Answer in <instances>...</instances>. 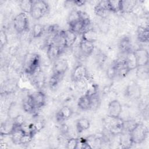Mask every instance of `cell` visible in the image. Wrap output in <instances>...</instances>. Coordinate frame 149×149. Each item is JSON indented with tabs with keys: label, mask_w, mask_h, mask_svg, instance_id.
<instances>
[{
	"label": "cell",
	"mask_w": 149,
	"mask_h": 149,
	"mask_svg": "<svg viewBox=\"0 0 149 149\" xmlns=\"http://www.w3.org/2000/svg\"><path fill=\"white\" fill-rule=\"evenodd\" d=\"M40 62V56L38 54H27L25 56L23 61V69L24 72L30 75L34 74L39 71Z\"/></svg>",
	"instance_id": "obj_1"
},
{
	"label": "cell",
	"mask_w": 149,
	"mask_h": 149,
	"mask_svg": "<svg viewBox=\"0 0 149 149\" xmlns=\"http://www.w3.org/2000/svg\"><path fill=\"white\" fill-rule=\"evenodd\" d=\"M133 144H140L143 143L148 137V130L146 126L141 123L137 122L129 132Z\"/></svg>",
	"instance_id": "obj_2"
},
{
	"label": "cell",
	"mask_w": 149,
	"mask_h": 149,
	"mask_svg": "<svg viewBox=\"0 0 149 149\" xmlns=\"http://www.w3.org/2000/svg\"><path fill=\"white\" fill-rule=\"evenodd\" d=\"M107 129L113 136H118L124 132V120L120 118L108 116L105 120Z\"/></svg>",
	"instance_id": "obj_3"
},
{
	"label": "cell",
	"mask_w": 149,
	"mask_h": 149,
	"mask_svg": "<svg viewBox=\"0 0 149 149\" xmlns=\"http://www.w3.org/2000/svg\"><path fill=\"white\" fill-rule=\"evenodd\" d=\"M49 10L48 3L42 0H33V8L30 14L31 16L36 20L42 18Z\"/></svg>",
	"instance_id": "obj_4"
},
{
	"label": "cell",
	"mask_w": 149,
	"mask_h": 149,
	"mask_svg": "<svg viewBox=\"0 0 149 149\" xmlns=\"http://www.w3.org/2000/svg\"><path fill=\"white\" fill-rule=\"evenodd\" d=\"M13 27L18 33H22L28 30L29 27V20L27 14L21 12L17 15L13 21Z\"/></svg>",
	"instance_id": "obj_5"
},
{
	"label": "cell",
	"mask_w": 149,
	"mask_h": 149,
	"mask_svg": "<svg viewBox=\"0 0 149 149\" xmlns=\"http://www.w3.org/2000/svg\"><path fill=\"white\" fill-rule=\"evenodd\" d=\"M69 68L68 61L65 58H59L54 62L53 75L61 79L66 72Z\"/></svg>",
	"instance_id": "obj_6"
},
{
	"label": "cell",
	"mask_w": 149,
	"mask_h": 149,
	"mask_svg": "<svg viewBox=\"0 0 149 149\" xmlns=\"http://www.w3.org/2000/svg\"><path fill=\"white\" fill-rule=\"evenodd\" d=\"M59 35L63 48H69L72 47L77 40V34L69 29L66 30H61Z\"/></svg>",
	"instance_id": "obj_7"
},
{
	"label": "cell",
	"mask_w": 149,
	"mask_h": 149,
	"mask_svg": "<svg viewBox=\"0 0 149 149\" xmlns=\"http://www.w3.org/2000/svg\"><path fill=\"white\" fill-rule=\"evenodd\" d=\"M88 77V71L85 66L82 64L76 65L73 69L71 79L74 82H79L83 81Z\"/></svg>",
	"instance_id": "obj_8"
},
{
	"label": "cell",
	"mask_w": 149,
	"mask_h": 149,
	"mask_svg": "<svg viewBox=\"0 0 149 149\" xmlns=\"http://www.w3.org/2000/svg\"><path fill=\"white\" fill-rule=\"evenodd\" d=\"M63 48V47L58 44L54 42L50 43L48 45L47 49V55L48 59L50 61L55 62L59 59L62 53Z\"/></svg>",
	"instance_id": "obj_9"
},
{
	"label": "cell",
	"mask_w": 149,
	"mask_h": 149,
	"mask_svg": "<svg viewBox=\"0 0 149 149\" xmlns=\"http://www.w3.org/2000/svg\"><path fill=\"white\" fill-rule=\"evenodd\" d=\"M133 51L136 58L137 67L147 66L149 61V54L147 49L140 47Z\"/></svg>",
	"instance_id": "obj_10"
},
{
	"label": "cell",
	"mask_w": 149,
	"mask_h": 149,
	"mask_svg": "<svg viewBox=\"0 0 149 149\" xmlns=\"http://www.w3.org/2000/svg\"><path fill=\"white\" fill-rule=\"evenodd\" d=\"M122 112V106L121 103L118 100L111 101L108 105V116L111 117H120Z\"/></svg>",
	"instance_id": "obj_11"
},
{
	"label": "cell",
	"mask_w": 149,
	"mask_h": 149,
	"mask_svg": "<svg viewBox=\"0 0 149 149\" xmlns=\"http://www.w3.org/2000/svg\"><path fill=\"white\" fill-rule=\"evenodd\" d=\"M73 113V111L71 107L68 105L62 107L56 112L55 118L58 122H63L69 119Z\"/></svg>",
	"instance_id": "obj_12"
},
{
	"label": "cell",
	"mask_w": 149,
	"mask_h": 149,
	"mask_svg": "<svg viewBox=\"0 0 149 149\" xmlns=\"http://www.w3.org/2000/svg\"><path fill=\"white\" fill-rule=\"evenodd\" d=\"M36 110L43 107L46 102V95L42 91H37L30 94Z\"/></svg>",
	"instance_id": "obj_13"
},
{
	"label": "cell",
	"mask_w": 149,
	"mask_h": 149,
	"mask_svg": "<svg viewBox=\"0 0 149 149\" xmlns=\"http://www.w3.org/2000/svg\"><path fill=\"white\" fill-rule=\"evenodd\" d=\"M91 96L90 91L81 95L77 101V106L83 111L90 110L91 108Z\"/></svg>",
	"instance_id": "obj_14"
},
{
	"label": "cell",
	"mask_w": 149,
	"mask_h": 149,
	"mask_svg": "<svg viewBox=\"0 0 149 149\" xmlns=\"http://www.w3.org/2000/svg\"><path fill=\"white\" fill-rule=\"evenodd\" d=\"M16 126L13 118H9L6 120L4 121L1 123V135L3 136H10Z\"/></svg>",
	"instance_id": "obj_15"
},
{
	"label": "cell",
	"mask_w": 149,
	"mask_h": 149,
	"mask_svg": "<svg viewBox=\"0 0 149 149\" xmlns=\"http://www.w3.org/2000/svg\"><path fill=\"white\" fill-rule=\"evenodd\" d=\"M94 43L81 39L79 43V49L84 56H88L92 54L94 50Z\"/></svg>",
	"instance_id": "obj_16"
},
{
	"label": "cell",
	"mask_w": 149,
	"mask_h": 149,
	"mask_svg": "<svg viewBox=\"0 0 149 149\" xmlns=\"http://www.w3.org/2000/svg\"><path fill=\"white\" fill-rule=\"evenodd\" d=\"M108 12L109 11L108 7V1H100L94 7L95 13L102 18L105 17Z\"/></svg>",
	"instance_id": "obj_17"
},
{
	"label": "cell",
	"mask_w": 149,
	"mask_h": 149,
	"mask_svg": "<svg viewBox=\"0 0 149 149\" xmlns=\"http://www.w3.org/2000/svg\"><path fill=\"white\" fill-rule=\"evenodd\" d=\"M124 61L130 71L136 69L137 68V63L134 51L132 50L126 54Z\"/></svg>",
	"instance_id": "obj_18"
},
{
	"label": "cell",
	"mask_w": 149,
	"mask_h": 149,
	"mask_svg": "<svg viewBox=\"0 0 149 149\" xmlns=\"http://www.w3.org/2000/svg\"><path fill=\"white\" fill-rule=\"evenodd\" d=\"M114 63L116 66L117 76L120 77H126L130 72L125 63L124 58L121 60H117Z\"/></svg>",
	"instance_id": "obj_19"
},
{
	"label": "cell",
	"mask_w": 149,
	"mask_h": 149,
	"mask_svg": "<svg viewBox=\"0 0 149 149\" xmlns=\"http://www.w3.org/2000/svg\"><path fill=\"white\" fill-rule=\"evenodd\" d=\"M26 134V132L22 127H16L11 133L10 139L15 144H20L21 141Z\"/></svg>",
	"instance_id": "obj_20"
},
{
	"label": "cell",
	"mask_w": 149,
	"mask_h": 149,
	"mask_svg": "<svg viewBox=\"0 0 149 149\" xmlns=\"http://www.w3.org/2000/svg\"><path fill=\"white\" fill-rule=\"evenodd\" d=\"M118 47L121 52L125 54L132 51V44L130 38L127 36L123 37L119 42Z\"/></svg>",
	"instance_id": "obj_21"
},
{
	"label": "cell",
	"mask_w": 149,
	"mask_h": 149,
	"mask_svg": "<svg viewBox=\"0 0 149 149\" xmlns=\"http://www.w3.org/2000/svg\"><path fill=\"white\" fill-rule=\"evenodd\" d=\"M137 37L138 40L141 42H148L149 40V30L148 26H139L137 29Z\"/></svg>",
	"instance_id": "obj_22"
},
{
	"label": "cell",
	"mask_w": 149,
	"mask_h": 149,
	"mask_svg": "<svg viewBox=\"0 0 149 149\" xmlns=\"http://www.w3.org/2000/svg\"><path fill=\"white\" fill-rule=\"evenodd\" d=\"M81 39L94 43L98 39V33L93 29H86L81 33Z\"/></svg>",
	"instance_id": "obj_23"
},
{
	"label": "cell",
	"mask_w": 149,
	"mask_h": 149,
	"mask_svg": "<svg viewBox=\"0 0 149 149\" xmlns=\"http://www.w3.org/2000/svg\"><path fill=\"white\" fill-rule=\"evenodd\" d=\"M88 26V24L83 22V20L79 19L76 22L69 24V30L73 31L76 34L77 33H82Z\"/></svg>",
	"instance_id": "obj_24"
},
{
	"label": "cell",
	"mask_w": 149,
	"mask_h": 149,
	"mask_svg": "<svg viewBox=\"0 0 149 149\" xmlns=\"http://www.w3.org/2000/svg\"><path fill=\"white\" fill-rule=\"evenodd\" d=\"M138 1H132V0H121V10L122 13H130L132 12L136 5H137Z\"/></svg>",
	"instance_id": "obj_25"
},
{
	"label": "cell",
	"mask_w": 149,
	"mask_h": 149,
	"mask_svg": "<svg viewBox=\"0 0 149 149\" xmlns=\"http://www.w3.org/2000/svg\"><path fill=\"white\" fill-rule=\"evenodd\" d=\"M90 120L86 118H81L79 119L76 122V131L78 133H81L82 132L87 130L90 127Z\"/></svg>",
	"instance_id": "obj_26"
},
{
	"label": "cell",
	"mask_w": 149,
	"mask_h": 149,
	"mask_svg": "<svg viewBox=\"0 0 149 149\" xmlns=\"http://www.w3.org/2000/svg\"><path fill=\"white\" fill-rule=\"evenodd\" d=\"M126 95L131 98H138L140 95V88L137 84H135V83H132L126 88Z\"/></svg>",
	"instance_id": "obj_27"
},
{
	"label": "cell",
	"mask_w": 149,
	"mask_h": 149,
	"mask_svg": "<svg viewBox=\"0 0 149 149\" xmlns=\"http://www.w3.org/2000/svg\"><path fill=\"white\" fill-rule=\"evenodd\" d=\"M22 108L24 111L29 113H33L36 111L30 94L24 98L22 102Z\"/></svg>",
	"instance_id": "obj_28"
},
{
	"label": "cell",
	"mask_w": 149,
	"mask_h": 149,
	"mask_svg": "<svg viewBox=\"0 0 149 149\" xmlns=\"http://www.w3.org/2000/svg\"><path fill=\"white\" fill-rule=\"evenodd\" d=\"M19 5L22 12L30 14L33 8V0H22Z\"/></svg>",
	"instance_id": "obj_29"
},
{
	"label": "cell",
	"mask_w": 149,
	"mask_h": 149,
	"mask_svg": "<svg viewBox=\"0 0 149 149\" xmlns=\"http://www.w3.org/2000/svg\"><path fill=\"white\" fill-rule=\"evenodd\" d=\"M44 31L45 27L42 24L39 23L34 24L33 26L31 29L32 37L35 38H39L42 36V35L44 33Z\"/></svg>",
	"instance_id": "obj_30"
},
{
	"label": "cell",
	"mask_w": 149,
	"mask_h": 149,
	"mask_svg": "<svg viewBox=\"0 0 149 149\" xmlns=\"http://www.w3.org/2000/svg\"><path fill=\"white\" fill-rule=\"evenodd\" d=\"M108 7L109 12L118 13L121 10V0L108 1Z\"/></svg>",
	"instance_id": "obj_31"
},
{
	"label": "cell",
	"mask_w": 149,
	"mask_h": 149,
	"mask_svg": "<svg viewBox=\"0 0 149 149\" xmlns=\"http://www.w3.org/2000/svg\"><path fill=\"white\" fill-rule=\"evenodd\" d=\"M8 42V36L6 34L5 30H1L0 33V47L1 49H2L6 45Z\"/></svg>",
	"instance_id": "obj_32"
},
{
	"label": "cell",
	"mask_w": 149,
	"mask_h": 149,
	"mask_svg": "<svg viewBox=\"0 0 149 149\" xmlns=\"http://www.w3.org/2000/svg\"><path fill=\"white\" fill-rule=\"evenodd\" d=\"M78 142V138L72 137L68 140L66 143V148L68 149H76Z\"/></svg>",
	"instance_id": "obj_33"
},
{
	"label": "cell",
	"mask_w": 149,
	"mask_h": 149,
	"mask_svg": "<svg viewBox=\"0 0 149 149\" xmlns=\"http://www.w3.org/2000/svg\"><path fill=\"white\" fill-rule=\"evenodd\" d=\"M146 66H143V67H137L136 69H137V76L141 79L145 80L146 77L148 75V71L146 70L144 68Z\"/></svg>",
	"instance_id": "obj_34"
},
{
	"label": "cell",
	"mask_w": 149,
	"mask_h": 149,
	"mask_svg": "<svg viewBox=\"0 0 149 149\" xmlns=\"http://www.w3.org/2000/svg\"><path fill=\"white\" fill-rule=\"evenodd\" d=\"M107 74L108 77L110 79H113L116 76H117L116 66H115V64L114 62H113V64L108 69L107 72Z\"/></svg>",
	"instance_id": "obj_35"
},
{
	"label": "cell",
	"mask_w": 149,
	"mask_h": 149,
	"mask_svg": "<svg viewBox=\"0 0 149 149\" xmlns=\"http://www.w3.org/2000/svg\"><path fill=\"white\" fill-rule=\"evenodd\" d=\"M73 4L75 6H77L78 7L83 6L85 5L86 3V1H80V0H77V1H73Z\"/></svg>",
	"instance_id": "obj_36"
}]
</instances>
